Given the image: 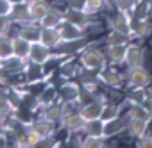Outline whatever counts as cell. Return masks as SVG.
Here are the masks:
<instances>
[{"label": "cell", "instance_id": "obj_1", "mask_svg": "<svg viewBox=\"0 0 152 148\" xmlns=\"http://www.w3.org/2000/svg\"><path fill=\"white\" fill-rule=\"evenodd\" d=\"M79 64L88 71H100L106 68L107 64V59H106V54L102 50H97V48H86L81 52L79 55Z\"/></svg>", "mask_w": 152, "mask_h": 148}, {"label": "cell", "instance_id": "obj_2", "mask_svg": "<svg viewBox=\"0 0 152 148\" xmlns=\"http://www.w3.org/2000/svg\"><path fill=\"white\" fill-rule=\"evenodd\" d=\"M50 59H52V50H50L48 46H45V45L39 43V41H32V43H31V50H29L27 61H29L32 66L43 68Z\"/></svg>", "mask_w": 152, "mask_h": 148}, {"label": "cell", "instance_id": "obj_3", "mask_svg": "<svg viewBox=\"0 0 152 148\" xmlns=\"http://www.w3.org/2000/svg\"><path fill=\"white\" fill-rule=\"evenodd\" d=\"M106 104H107V100H106L104 96H97V98H93L91 102L83 104L81 109H79V112H81V116L84 118V121L99 120V118H102V111H104V105H106Z\"/></svg>", "mask_w": 152, "mask_h": 148}, {"label": "cell", "instance_id": "obj_4", "mask_svg": "<svg viewBox=\"0 0 152 148\" xmlns=\"http://www.w3.org/2000/svg\"><path fill=\"white\" fill-rule=\"evenodd\" d=\"M150 84V75L145 70V66H136L129 70L127 75V86L131 89H145Z\"/></svg>", "mask_w": 152, "mask_h": 148}, {"label": "cell", "instance_id": "obj_5", "mask_svg": "<svg viewBox=\"0 0 152 148\" xmlns=\"http://www.w3.org/2000/svg\"><path fill=\"white\" fill-rule=\"evenodd\" d=\"M38 41L43 43L45 46H48L50 50L59 48L63 45L61 34L57 27H39V34H38Z\"/></svg>", "mask_w": 152, "mask_h": 148}, {"label": "cell", "instance_id": "obj_6", "mask_svg": "<svg viewBox=\"0 0 152 148\" xmlns=\"http://www.w3.org/2000/svg\"><path fill=\"white\" fill-rule=\"evenodd\" d=\"M83 95V88L79 82L73 81H66L57 88V100L59 102H66V100H79Z\"/></svg>", "mask_w": 152, "mask_h": 148}, {"label": "cell", "instance_id": "obj_7", "mask_svg": "<svg viewBox=\"0 0 152 148\" xmlns=\"http://www.w3.org/2000/svg\"><path fill=\"white\" fill-rule=\"evenodd\" d=\"M143 62H145V52H143V48L140 45H136V43H127L124 64L131 70V68H136V66H143Z\"/></svg>", "mask_w": 152, "mask_h": 148}, {"label": "cell", "instance_id": "obj_8", "mask_svg": "<svg viewBox=\"0 0 152 148\" xmlns=\"http://www.w3.org/2000/svg\"><path fill=\"white\" fill-rule=\"evenodd\" d=\"M59 34H61V39H63V45L64 43H73V41H79V39H83L84 36H86V32L81 29V27H77V25H73V23H70V22H63L59 27Z\"/></svg>", "mask_w": 152, "mask_h": 148}, {"label": "cell", "instance_id": "obj_9", "mask_svg": "<svg viewBox=\"0 0 152 148\" xmlns=\"http://www.w3.org/2000/svg\"><path fill=\"white\" fill-rule=\"evenodd\" d=\"M34 114H36V112L31 111V109L25 107V105H18V107L15 105V111L11 112L9 121L15 123V125H20V127H31V123L36 120Z\"/></svg>", "mask_w": 152, "mask_h": 148}, {"label": "cell", "instance_id": "obj_10", "mask_svg": "<svg viewBox=\"0 0 152 148\" xmlns=\"http://www.w3.org/2000/svg\"><path fill=\"white\" fill-rule=\"evenodd\" d=\"M84 125H86V121H84V118L81 116L79 111L77 112H72V114H66L61 120V128H64L68 134H79V132H83Z\"/></svg>", "mask_w": 152, "mask_h": 148}, {"label": "cell", "instance_id": "obj_11", "mask_svg": "<svg viewBox=\"0 0 152 148\" xmlns=\"http://www.w3.org/2000/svg\"><path fill=\"white\" fill-rule=\"evenodd\" d=\"M64 20H66V11L50 6V9L39 18L38 23H39V27H59Z\"/></svg>", "mask_w": 152, "mask_h": 148}, {"label": "cell", "instance_id": "obj_12", "mask_svg": "<svg viewBox=\"0 0 152 148\" xmlns=\"http://www.w3.org/2000/svg\"><path fill=\"white\" fill-rule=\"evenodd\" d=\"M109 23V29H115V30H120L127 36H131V23H132V18H131V13H116L115 16H111L107 20ZM132 39V38H131Z\"/></svg>", "mask_w": 152, "mask_h": 148}, {"label": "cell", "instance_id": "obj_13", "mask_svg": "<svg viewBox=\"0 0 152 148\" xmlns=\"http://www.w3.org/2000/svg\"><path fill=\"white\" fill-rule=\"evenodd\" d=\"M29 128H31L32 132H36L43 141L52 139V136H54V132H56V125L50 123V121H47L45 118H36V120L31 123Z\"/></svg>", "mask_w": 152, "mask_h": 148}, {"label": "cell", "instance_id": "obj_14", "mask_svg": "<svg viewBox=\"0 0 152 148\" xmlns=\"http://www.w3.org/2000/svg\"><path fill=\"white\" fill-rule=\"evenodd\" d=\"M16 25H18V30H16L18 36L29 39L31 43H32V41H38V34H39V23H38V22H34V20H25V22L16 23Z\"/></svg>", "mask_w": 152, "mask_h": 148}, {"label": "cell", "instance_id": "obj_15", "mask_svg": "<svg viewBox=\"0 0 152 148\" xmlns=\"http://www.w3.org/2000/svg\"><path fill=\"white\" fill-rule=\"evenodd\" d=\"M2 66L11 73V75H15V73H20V71L27 73V70L31 68V62H29L27 59L16 57V55H11V57H7V59L2 61Z\"/></svg>", "mask_w": 152, "mask_h": 148}, {"label": "cell", "instance_id": "obj_16", "mask_svg": "<svg viewBox=\"0 0 152 148\" xmlns=\"http://www.w3.org/2000/svg\"><path fill=\"white\" fill-rule=\"evenodd\" d=\"M97 73H99L97 79H99L102 84H106V86H109V88H115V89L122 88V77H120V73H118L116 70L104 68V70H100V71H97Z\"/></svg>", "mask_w": 152, "mask_h": 148}, {"label": "cell", "instance_id": "obj_17", "mask_svg": "<svg viewBox=\"0 0 152 148\" xmlns=\"http://www.w3.org/2000/svg\"><path fill=\"white\" fill-rule=\"evenodd\" d=\"M147 128H148V121H143V120H138V118H129L127 123H125V130L134 139L143 137L147 134Z\"/></svg>", "mask_w": 152, "mask_h": 148}, {"label": "cell", "instance_id": "obj_18", "mask_svg": "<svg viewBox=\"0 0 152 148\" xmlns=\"http://www.w3.org/2000/svg\"><path fill=\"white\" fill-rule=\"evenodd\" d=\"M125 50H127V45H107L104 54H106V59L116 66V64H124Z\"/></svg>", "mask_w": 152, "mask_h": 148}, {"label": "cell", "instance_id": "obj_19", "mask_svg": "<svg viewBox=\"0 0 152 148\" xmlns=\"http://www.w3.org/2000/svg\"><path fill=\"white\" fill-rule=\"evenodd\" d=\"M125 123H127V121H124L122 116L104 121V137H106V139H111V137L122 134V132L125 130Z\"/></svg>", "mask_w": 152, "mask_h": 148}, {"label": "cell", "instance_id": "obj_20", "mask_svg": "<svg viewBox=\"0 0 152 148\" xmlns=\"http://www.w3.org/2000/svg\"><path fill=\"white\" fill-rule=\"evenodd\" d=\"M43 109V112H41V118H45L47 121H50V123H54V125H57V123H61V120H63V109H61V102L57 104V102H54V104H50V105H45V107H41Z\"/></svg>", "mask_w": 152, "mask_h": 148}, {"label": "cell", "instance_id": "obj_21", "mask_svg": "<svg viewBox=\"0 0 152 148\" xmlns=\"http://www.w3.org/2000/svg\"><path fill=\"white\" fill-rule=\"evenodd\" d=\"M29 50H31V41L15 34L13 36V55L16 57H22V59H27L29 57Z\"/></svg>", "mask_w": 152, "mask_h": 148}, {"label": "cell", "instance_id": "obj_22", "mask_svg": "<svg viewBox=\"0 0 152 148\" xmlns=\"http://www.w3.org/2000/svg\"><path fill=\"white\" fill-rule=\"evenodd\" d=\"M50 9V4L47 0H34V2L29 4V20L39 22V18Z\"/></svg>", "mask_w": 152, "mask_h": 148}, {"label": "cell", "instance_id": "obj_23", "mask_svg": "<svg viewBox=\"0 0 152 148\" xmlns=\"http://www.w3.org/2000/svg\"><path fill=\"white\" fill-rule=\"evenodd\" d=\"M38 102H39V109L45 105H50L54 102H57V88L54 84H47L43 88V91L38 95Z\"/></svg>", "mask_w": 152, "mask_h": 148}, {"label": "cell", "instance_id": "obj_24", "mask_svg": "<svg viewBox=\"0 0 152 148\" xmlns=\"http://www.w3.org/2000/svg\"><path fill=\"white\" fill-rule=\"evenodd\" d=\"M83 134L90 136V137H104V120L99 118V120L86 121V125L83 128Z\"/></svg>", "mask_w": 152, "mask_h": 148}, {"label": "cell", "instance_id": "obj_25", "mask_svg": "<svg viewBox=\"0 0 152 148\" xmlns=\"http://www.w3.org/2000/svg\"><path fill=\"white\" fill-rule=\"evenodd\" d=\"M150 32V25L145 18H136L131 23V38H145Z\"/></svg>", "mask_w": 152, "mask_h": 148}, {"label": "cell", "instance_id": "obj_26", "mask_svg": "<svg viewBox=\"0 0 152 148\" xmlns=\"http://www.w3.org/2000/svg\"><path fill=\"white\" fill-rule=\"evenodd\" d=\"M129 118H138V120H143V121H148L152 120V114L143 107V104L140 102H131V107H129V112H127Z\"/></svg>", "mask_w": 152, "mask_h": 148}, {"label": "cell", "instance_id": "obj_27", "mask_svg": "<svg viewBox=\"0 0 152 148\" xmlns=\"http://www.w3.org/2000/svg\"><path fill=\"white\" fill-rule=\"evenodd\" d=\"M11 18L15 23H20V22H25L29 20V4L25 2H20L16 0L15 6H13V13H11Z\"/></svg>", "mask_w": 152, "mask_h": 148}, {"label": "cell", "instance_id": "obj_28", "mask_svg": "<svg viewBox=\"0 0 152 148\" xmlns=\"http://www.w3.org/2000/svg\"><path fill=\"white\" fill-rule=\"evenodd\" d=\"M13 55V36L0 34V59H7Z\"/></svg>", "mask_w": 152, "mask_h": 148}, {"label": "cell", "instance_id": "obj_29", "mask_svg": "<svg viewBox=\"0 0 152 148\" xmlns=\"http://www.w3.org/2000/svg\"><path fill=\"white\" fill-rule=\"evenodd\" d=\"M106 6V0H83V11L88 15V16H93L97 15L99 11H102Z\"/></svg>", "mask_w": 152, "mask_h": 148}, {"label": "cell", "instance_id": "obj_30", "mask_svg": "<svg viewBox=\"0 0 152 148\" xmlns=\"http://www.w3.org/2000/svg\"><path fill=\"white\" fill-rule=\"evenodd\" d=\"M107 45H127L131 41V36L120 32V30H115V29H109L107 32V38H106Z\"/></svg>", "mask_w": 152, "mask_h": 148}, {"label": "cell", "instance_id": "obj_31", "mask_svg": "<svg viewBox=\"0 0 152 148\" xmlns=\"http://www.w3.org/2000/svg\"><path fill=\"white\" fill-rule=\"evenodd\" d=\"M13 111H15V102L6 93H0V118H9Z\"/></svg>", "mask_w": 152, "mask_h": 148}, {"label": "cell", "instance_id": "obj_32", "mask_svg": "<svg viewBox=\"0 0 152 148\" xmlns=\"http://www.w3.org/2000/svg\"><path fill=\"white\" fill-rule=\"evenodd\" d=\"M120 112H122V105H118V104H109V102H107V104L104 105V111H102V120L107 121V120L118 118Z\"/></svg>", "mask_w": 152, "mask_h": 148}, {"label": "cell", "instance_id": "obj_33", "mask_svg": "<svg viewBox=\"0 0 152 148\" xmlns=\"http://www.w3.org/2000/svg\"><path fill=\"white\" fill-rule=\"evenodd\" d=\"M140 0H115V7L120 13H132Z\"/></svg>", "mask_w": 152, "mask_h": 148}, {"label": "cell", "instance_id": "obj_34", "mask_svg": "<svg viewBox=\"0 0 152 148\" xmlns=\"http://www.w3.org/2000/svg\"><path fill=\"white\" fill-rule=\"evenodd\" d=\"M106 137H90V136H84L83 143H79L81 146L84 148H104L106 146Z\"/></svg>", "mask_w": 152, "mask_h": 148}, {"label": "cell", "instance_id": "obj_35", "mask_svg": "<svg viewBox=\"0 0 152 148\" xmlns=\"http://www.w3.org/2000/svg\"><path fill=\"white\" fill-rule=\"evenodd\" d=\"M15 27V22L11 16H2L0 15V34H11V29Z\"/></svg>", "mask_w": 152, "mask_h": 148}, {"label": "cell", "instance_id": "obj_36", "mask_svg": "<svg viewBox=\"0 0 152 148\" xmlns=\"http://www.w3.org/2000/svg\"><path fill=\"white\" fill-rule=\"evenodd\" d=\"M13 6H15V0H0V15L2 16H11Z\"/></svg>", "mask_w": 152, "mask_h": 148}, {"label": "cell", "instance_id": "obj_37", "mask_svg": "<svg viewBox=\"0 0 152 148\" xmlns=\"http://www.w3.org/2000/svg\"><path fill=\"white\" fill-rule=\"evenodd\" d=\"M9 79H11V73H9L4 66H0V88L6 86V84L9 82Z\"/></svg>", "mask_w": 152, "mask_h": 148}, {"label": "cell", "instance_id": "obj_38", "mask_svg": "<svg viewBox=\"0 0 152 148\" xmlns=\"http://www.w3.org/2000/svg\"><path fill=\"white\" fill-rule=\"evenodd\" d=\"M136 146H138V148H152V136H150V137H147V136L140 137L138 143H136Z\"/></svg>", "mask_w": 152, "mask_h": 148}, {"label": "cell", "instance_id": "obj_39", "mask_svg": "<svg viewBox=\"0 0 152 148\" xmlns=\"http://www.w3.org/2000/svg\"><path fill=\"white\" fill-rule=\"evenodd\" d=\"M140 104H143V107L152 114V95H145V96H143V100H141Z\"/></svg>", "mask_w": 152, "mask_h": 148}, {"label": "cell", "instance_id": "obj_40", "mask_svg": "<svg viewBox=\"0 0 152 148\" xmlns=\"http://www.w3.org/2000/svg\"><path fill=\"white\" fill-rule=\"evenodd\" d=\"M9 146V137L7 136H0V148H6Z\"/></svg>", "mask_w": 152, "mask_h": 148}, {"label": "cell", "instance_id": "obj_41", "mask_svg": "<svg viewBox=\"0 0 152 148\" xmlns=\"http://www.w3.org/2000/svg\"><path fill=\"white\" fill-rule=\"evenodd\" d=\"M147 7H148V11H152V0H147Z\"/></svg>", "mask_w": 152, "mask_h": 148}, {"label": "cell", "instance_id": "obj_42", "mask_svg": "<svg viewBox=\"0 0 152 148\" xmlns=\"http://www.w3.org/2000/svg\"><path fill=\"white\" fill-rule=\"evenodd\" d=\"M20 2H25V4H31V2H34V0H20Z\"/></svg>", "mask_w": 152, "mask_h": 148}, {"label": "cell", "instance_id": "obj_43", "mask_svg": "<svg viewBox=\"0 0 152 148\" xmlns=\"http://www.w3.org/2000/svg\"><path fill=\"white\" fill-rule=\"evenodd\" d=\"M0 66H2V59H0Z\"/></svg>", "mask_w": 152, "mask_h": 148}]
</instances>
